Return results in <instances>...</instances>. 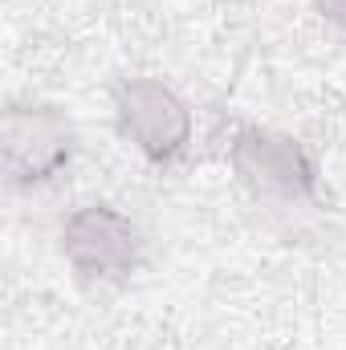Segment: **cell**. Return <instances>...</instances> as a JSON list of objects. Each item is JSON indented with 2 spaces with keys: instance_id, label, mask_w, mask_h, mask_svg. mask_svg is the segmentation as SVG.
Here are the masks:
<instances>
[{
  "instance_id": "cell-3",
  "label": "cell",
  "mask_w": 346,
  "mask_h": 350,
  "mask_svg": "<svg viewBox=\"0 0 346 350\" xmlns=\"http://www.w3.org/2000/svg\"><path fill=\"white\" fill-rule=\"evenodd\" d=\"M62 253L90 281H122L139 265V232L110 204H86L62 224Z\"/></svg>"
},
{
  "instance_id": "cell-4",
  "label": "cell",
  "mask_w": 346,
  "mask_h": 350,
  "mask_svg": "<svg viewBox=\"0 0 346 350\" xmlns=\"http://www.w3.org/2000/svg\"><path fill=\"white\" fill-rule=\"evenodd\" d=\"M232 167L261 196L302 200V204L318 200L314 159L285 135H273V131H261V126L237 131V139H232Z\"/></svg>"
},
{
  "instance_id": "cell-2",
  "label": "cell",
  "mask_w": 346,
  "mask_h": 350,
  "mask_svg": "<svg viewBox=\"0 0 346 350\" xmlns=\"http://www.w3.org/2000/svg\"><path fill=\"white\" fill-rule=\"evenodd\" d=\"M118 106V126L122 135L151 159V163H172L187 151L191 139V114L179 102V94L155 78H131L114 94Z\"/></svg>"
},
{
  "instance_id": "cell-5",
  "label": "cell",
  "mask_w": 346,
  "mask_h": 350,
  "mask_svg": "<svg viewBox=\"0 0 346 350\" xmlns=\"http://www.w3.org/2000/svg\"><path fill=\"white\" fill-rule=\"evenodd\" d=\"M314 4H318V12H322L326 21H334V25L346 29V0H314Z\"/></svg>"
},
{
  "instance_id": "cell-1",
  "label": "cell",
  "mask_w": 346,
  "mask_h": 350,
  "mask_svg": "<svg viewBox=\"0 0 346 350\" xmlns=\"http://www.w3.org/2000/svg\"><path fill=\"white\" fill-rule=\"evenodd\" d=\"M0 155L8 183H41L74 155V131L57 106H8L0 122Z\"/></svg>"
}]
</instances>
